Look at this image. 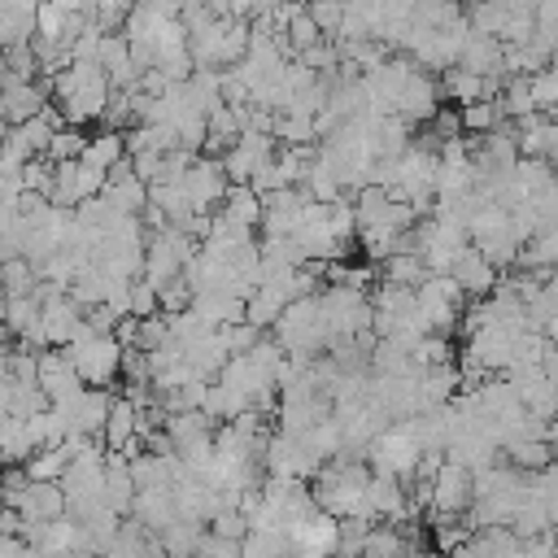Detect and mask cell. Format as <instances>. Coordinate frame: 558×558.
I'll list each match as a JSON object with an SVG mask.
<instances>
[{
  "instance_id": "cell-23",
  "label": "cell",
  "mask_w": 558,
  "mask_h": 558,
  "mask_svg": "<svg viewBox=\"0 0 558 558\" xmlns=\"http://www.w3.org/2000/svg\"><path fill=\"white\" fill-rule=\"evenodd\" d=\"M135 475H131V458L118 449H105V506L118 514L135 510Z\"/></svg>"
},
{
  "instance_id": "cell-41",
  "label": "cell",
  "mask_w": 558,
  "mask_h": 558,
  "mask_svg": "<svg viewBox=\"0 0 558 558\" xmlns=\"http://www.w3.org/2000/svg\"><path fill=\"white\" fill-rule=\"evenodd\" d=\"M527 87H532V100H536V109H541V113H549V109L558 105V61L541 65L536 74H527Z\"/></svg>"
},
{
  "instance_id": "cell-4",
  "label": "cell",
  "mask_w": 558,
  "mask_h": 558,
  "mask_svg": "<svg viewBox=\"0 0 558 558\" xmlns=\"http://www.w3.org/2000/svg\"><path fill=\"white\" fill-rule=\"evenodd\" d=\"M65 357L74 362V371L83 375V384H92V388H109V384L122 375L126 344H122L118 336H100V331H92V327L83 323L78 336L65 344Z\"/></svg>"
},
{
  "instance_id": "cell-47",
  "label": "cell",
  "mask_w": 558,
  "mask_h": 558,
  "mask_svg": "<svg viewBox=\"0 0 558 558\" xmlns=\"http://www.w3.org/2000/svg\"><path fill=\"white\" fill-rule=\"evenodd\" d=\"M157 301H161V314H179V310L192 305V283L179 275V279H170V283L157 288Z\"/></svg>"
},
{
  "instance_id": "cell-25",
  "label": "cell",
  "mask_w": 558,
  "mask_h": 558,
  "mask_svg": "<svg viewBox=\"0 0 558 558\" xmlns=\"http://www.w3.org/2000/svg\"><path fill=\"white\" fill-rule=\"evenodd\" d=\"M205 523L201 519H187V514H174L161 532H157V541H161V549H166V558H196V545L205 541Z\"/></svg>"
},
{
  "instance_id": "cell-26",
  "label": "cell",
  "mask_w": 558,
  "mask_h": 558,
  "mask_svg": "<svg viewBox=\"0 0 558 558\" xmlns=\"http://www.w3.org/2000/svg\"><path fill=\"white\" fill-rule=\"evenodd\" d=\"M514 131H519V153L523 157H549L558 148V126H554L549 113H527V118L514 122Z\"/></svg>"
},
{
  "instance_id": "cell-50",
  "label": "cell",
  "mask_w": 558,
  "mask_h": 558,
  "mask_svg": "<svg viewBox=\"0 0 558 558\" xmlns=\"http://www.w3.org/2000/svg\"><path fill=\"white\" fill-rule=\"evenodd\" d=\"M0 336H9V331H4V296H0Z\"/></svg>"
},
{
  "instance_id": "cell-20",
  "label": "cell",
  "mask_w": 558,
  "mask_h": 558,
  "mask_svg": "<svg viewBox=\"0 0 558 558\" xmlns=\"http://www.w3.org/2000/svg\"><path fill=\"white\" fill-rule=\"evenodd\" d=\"M449 275L458 279V288L471 296V301H480V296H488L493 288H497V279H501V270L475 248V244H466L458 257H453V266H449Z\"/></svg>"
},
{
  "instance_id": "cell-37",
  "label": "cell",
  "mask_w": 558,
  "mask_h": 558,
  "mask_svg": "<svg viewBox=\"0 0 558 558\" xmlns=\"http://www.w3.org/2000/svg\"><path fill=\"white\" fill-rule=\"evenodd\" d=\"M0 283H4V296H35L39 270L26 257H9V262H0Z\"/></svg>"
},
{
  "instance_id": "cell-54",
  "label": "cell",
  "mask_w": 558,
  "mask_h": 558,
  "mask_svg": "<svg viewBox=\"0 0 558 558\" xmlns=\"http://www.w3.org/2000/svg\"><path fill=\"white\" fill-rule=\"evenodd\" d=\"M35 4H48V0H35Z\"/></svg>"
},
{
  "instance_id": "cell-28",
  "label": "cell",
  "mask_w": 558,
  "mask_h": 558,
  "mask_svg": "<svg viewBox=\"0 0 558 558\" xmlns=\"http://www.w3.org/2000/svg\"><path fill=\"white\" fill-rule=\"evenodd\" d=\"M501 453H506V462H510V466H519V471H532V475H536L541 466H549V462L558 458V445H554L549 436H519V440H510Z\"/></svg>"
},
{
  "instance_id": "cell-2",
  "label": "cell",
  "mask_w": 558,
  "mask_h": 558,
  "mask_svg": "<svg viewBox=\"0 0 558 558\" xmlns=\"http://www.w3.org/2000/svg\"><path fill=\"white\" fill-rule=\"evenodd\" d=\"M366 484H371V462L362 453H336L327 458L314 480H310V493L318 501L323 514L331 519H349V514H362L366 506ZM366 519V514H362Z\"/></svg>"
},
{
  "instance_id": "cell-11",
  "label": "cell",
  "mask_w": 558,
  "mask_h": 558,
  "mask_svg": "<svg viewBox=\"0 0 558 558\" xmlns=\"http://www.w3.org/2000/svg\"><path fill=\"white\" fill-rule=\"evenodd\" d=\"M109 405H113L109 388H92V384H87L83 392H74L70 401H61V405H52V410L61 414V423H65L70 436H92V440H100V436H105Z\"/></svg>"
},
{
  "instance_id": "cell-36",
  "label": "cell",
  "mask_w": 558,
  "mask_h": 558,
  "mask_svg": "<svg viewBox=\"0 0 558 558\" xmlns=\"http://www.w3.org/2000/svg\"><path fill=\"white\" fill-rule=\"evenodd\" d=\"M187 92H192V100L205 113H214V109L227 105V96H222V70H192L187 74Z\"/></svg>"
},
{
  "instance_id": "cell-29",
  "label": "cell",
  "mask_w": 558,
  "mask_h": 558,
  "mask_svg": "<svg viewBox=\"0 0 558 558\" xmlns=\"http://www.w3.org/2000/svg\"><path fill=\"white\" fill-rule=\"evenodd\" d=\"M122 157H126V135L113 131V126H100V131L87 135V144H83V161L96 166V170H105V174H109Z\"/></svg>"
},
{
  "instance_id": "cell-21",
  "label": "cell",
  "mask_w": 558,
  "mask_h": 558,
  "mask_svg": "<svg viewBox=\"0 0 558 558\" xmlns=\"http://www.w3.org/2000/svg\"><path fill=\"white\" fill-rule=\"evenodd\" d=\"M100 70H105V78L113 87H140V74L144 70L135 65L131 39L122 31H105V39H100Z\"/></svg>"
},
{
  "instance_id": "cell-7",
  "label": "cell",
  "mask_w": 558,
  "mask_h": 558,
  "mask_svg": "<svg viewBox=\"0 0 558 558\" xmlns=\"http://www.w3.org/2000/svg\"><path fill=\"white\" fill-rule=\"evenodd\" d=\"M414 301H418V318L427 331H440V336H453V327L462 323V305H466V292L458 288L453 275H427L418 288H414Z\"/></svg>"
},
{
  "instance_id": "cell-35",
  "label": "cell",
  "mask_w": 558,
  "mask_h": 558,
  "mask_svg": "<svg viewBox=\"0 0 558 558\" xmlns=\"http://www.w3.org/2000/svg\"><path fill=\"white\" fill-rule=\"evenodd\" d=\"M70 462H74V449H70V440H61V445L35 449L31 462H26V471H31V480H61L70 471Z\"/></svg>"
},
{
  "instance_id": "cell-53",
  "label": "cell",
  "mask_w": 558,
  "mask_h": 558,
  "mask_svg": "<svg viewBox=\"0 0 558 558\" xmlns=\"http://www.w3.org/2000/svg\"><path fill=\"white\" fill-rule=\"evenodd\" d=\"M549 118H554V126H558V105H554V109H549Z\"/></svg>"
},
{
  "instance_id": "cell-12",
  "label": "cell",
  "mask_w": 558,
  "mask_h": 558,
  "mask_svg": "<svg viewBox=\"0 0 558 558\" xmlns=\"http://www.w3.org/2000/svg\"><path fill=\"white\" fill-rule=\"evenodd\" d=\"M475 501V471L445 458L432 475V514H466Z\"/></svg>"
},
{
  "instance_id": "cell-52",
  "label": "cell",
  "mask_w": 558,
  "mask_h": 558,
  "mask_svg": "<svg viewBox=\"0 0 558 558\" xmlns=\"http://www.w3.org/2000/svg\"><path fill=\"white\" fill-rule=\"evenodd\" d=\"M549 440H554V445H558V423H549Z\"/></svg>"
},
{
  "instance_id": "cell-32",
  "label": "cell",
  "mask_w": 558,
  "mask_h": 558,
  "mask_svg": "<svg viewBox=\"0 0 558 558\" xmlns=\"http://www.w3.org/2000/svg\"><path fill=\"white\" fill-rule=\"evenodd\" d=\"M275 140L288 144V148H310L318 144V118L310 113H275Z\"/></svg>"
},
{
  "instance_id": "cell-8",
  "label": "cell",
  "mask_w": 558,
  "mask_h": 558,
  "mask_svg": "<svg viewBox=\"0 0 558 558\" xmlns=\"http://www.w3.org/2000/svg\"><path fill=\"white\" fill-rule=\"evenodd\" d=\"M418 458H423V449H418V436H414L410 418L388 423V427L366 445V462H371V471H388V475H401V480L414 475Z\"/></svg>"
},
{
  "instance_id": "cell-33",
  "label": "cell",
  "mask_w": 558,
  "mask_h": 558,
  "mask_svg": "<svg viewBox=\"0 0 558 558\" xmlns=\"http://www.w3.org/2000/svg\"><path fill=\"white\" fill-rule=\"evenodd\" d=\"M384 283H405V288H418L432 270H427V262L418 257V248H405V253H388L384 262Z\"/></svg>"
},
{
  "instance_id": "cell-48",
  "label": "cell",
  "mask_w": 558,
  "mask_h": 558,
  "mask_svg": "<svg viewBox=\"0 0 558 558\" xmlns=\"http://www.w3.org/2000/svg\"><path fill=\"white\" fill-rule=\"evenodd\" d=\"M196 558H244V549H240V541H231V536L205 532V541L196 545Z\"/></svg>"
},
{
  "instance_id": "cell-44",
  "label": "cell",
  "mask_w": 558,
  "mask_h": 558,
  "mask_svg": "<svg viewBox=\"0 0 558 558\" xmlns=\"http://www.w3.org/2000/svg\"><path fill=\"white\" fill-rule=\"evenodd\" d=\"M532 493L545 501V510H549V527L558 532V458L532 475Z\"/></svg>"
},
{
  "instance_id": "cell-9",
  "label": "cell",
  "mask_w": 558,
  "mask_h": 558,
  "mask_svg": "<svg viewBox=\"0 0 558 558\" xmlns=\"http://www.w3.org/2000/svg\"><path fill=\"white\" fill-rule=\"evenodd\" d=\"M323 310H327V327H331V340L340 336H366L371 331V296L366 288H349V283H327L323 288Z\"/></svg>"
},
{
  "instance_id": "cell-34",
  "label": "cell",
  "mask_w": 558,
  "mask_h": 558,
  "mask_svg": "<svg viewBox=\"0 0 558 558\" xmlns=\"http://www.w3.org/2000/svg\"><path fill=\"white\" fill-rule=\"evenodd\" d=\"M554 266H558V227H545L519 248V270H554Z\"/></svg>"
},
{
  "instance_id": "cell-27",
  "label": "cell",
  "mask_w": 558,
  "mask_h": 558,
  "mask_svg": "<svg viewBox=\"0 0 558 558\" xmlns=\"http://www.w3.org/2000/svg\"><path fill=\"white\" fill-rule=\"evenodd\" d=\"M148 532H161L174 514H179V501H174V488H140L135 493V510H131Z\"/></svg>"
},
{
  "instance_id": "cell-14",
  "label": "cell",
  "mask_w": 558,
  "mask_h": 558,
  "mask_svg": "<svg viewBox=\"0 0 558 558\" xmlns=\"http://www.w3.org/2000/svg\"><path fill=\"white\" fill-rule=\"evenodd\" d=\"M275 135L270 131H244L227 153H222V166H227V179L231 183H253V174L275 157Z\"/></svg>"
},
{
  "instance_id": "cell-24",
  "label": "cell",
  "mask_w": 558,
  "mask_h": 558,
  "mask_svg": "<svg viewBox=\"0 0 558 558\" xmlns=\"http://www.w3.org/2000/svg\"><path fill=\"white\" fill-rule=\"evenodd\" d=\"M214 218H222L235 231H257L262 227V196L248 183H231L227 196H222V205L214 209Z\"/></svg>"
},
{
  "instance_id": "cell-45",
  "label": "cell",
  "mask_w": 558,
  "mask_h": 558,
  "mask_svg": "<svg viewBox=\"0 0 558 558\" xmlns=\"http://www.w3.org/2000/svg\"><path fill=\"white\" fill-rule=\"evenodd\" d=\"M305 9H310V17L318 22V31L327 39L340 35V26H344V0H305Z\"/></svg>"
},
{
  "instance_id": "cell-38",
  "label": "cell",
  "mask_w": 558,
  "mask_h": 558,
  "mask_svg": "<svg viewBox=\"0 0 558 558\" xmlns=\"http://www.w3.org/2000/svg\"><path fill=\"white\" fill-rule=\"evenodd\" d=\"M240 549H244V558H292V541L279 532H266V527H248Z\"/></svg>"
},
{
  "instance_id": "cell-18",
  "label": "cell",
  "mask_w": 558,
  "mask_h": 558,
  "mask_svg": "<svg viewBox=\"0 0 558 558\" xmlns=\"http://www.w3.org/2000/svg\"><path fill=\"white\" fill-rule=\"evenodd\" d=\"M39 388L52 405L70 401L74 392H83V375L74 371V362L65 357V349H39Z\"/></svg>"
},
{
  "instance_id": "cell-30",
  "label": "cell",
  "mask_w": 558,
  "mask_h": 558,
  "mask_svg": "<svg viewBox=\"0 0 558 558\" xmlns=\"http://www.w3.org/2000/svg\"><path fill=\"white\" fill-rule=\"evenodd\" d=\"M471 244H475L497 270H514V266H519V248H523V244H519V235L510 231V222H506V227H493V231H484V235H475Z\"/></svg>"
},
{
  "instance_id": "cell-15",
  "label": "cell",
  "mask_w": 558,
  "mask_h": 558,
  "mask_svg": "<svg viewBox=\"0 0 558 558\" xmlns=\"http://www.w3.org/2000/svg\"><path fill=\"white\" fill-rule=\"evenodd\" d=\"M362 514H366L371 523H405V519H410L405 480H401V475H388V471H371Z\"/></svg>"
},
{
  "instance_id": "cell-19",
  "label": "cell",
  "mask_w": 558,
  "mask_h": 558,
  "mask_svg": "<svg viewBox=\"0 0 558 558\" xmlns=\"http://www.w3.org/2000/svg\"><path fill=\"white\" fill-rule=\"evenodd\" d=\"M17 514H22L26 523H52V519L70 514L61 480H31V484L22 488V497H17Z\"/></svg>"
},
{
  "instance_id": "cell-3",
  "label": "cell",
  "mask_w": 558,
  "mask_h": 558,
  "mask_svg": "<svg viewBox=\"0 0 558 558\" xmlns=\"http://www.w3.org/2000/svg\"><path fill=\"white\" fill-rule=\"evenodd\" d=\"M270 336H275V340L283 344V353L296 357V362H314V357H323L327 344H331V327H327L323 292H314V296H296V301L279 314V323L270 327Z\"/></svg>"
},
{
  "instance_id": "cell-5",
  "label": "cell",
  "mask_w": 558,
  "mask_h": 558,
  "mask_svg": "<svg viewBox=\"0 0 558 558\" xmlns=\"http://www.w3.org/2000/svg\"><path fill=\"white\" fill-rule=\"evenodd\" d=\"M196 248H201V240L187 235L183 227H157V231H148V244H144V279L157 283V288L170 283V279H179L187 270V262L196 257Z\"/></svg>"
},
{
  "instance_id": "cell-16",
  "label": "cell",
  "mask_w": 558,
  "mask_h": 558,
  "mask_svg": "<svg viewBox=\"0 0 558 558\" xmlns=\"http://www.w3.org/2000/svg\"><path fill=\"white\" fill-rule=\"evenodd\" d=\"M48 96L52 87L39 83V78H0V109H4V126H17V122H31L48 109Z\"/></svg>"
},
{
  "instance_id": "cell-49",
  "label": "cell",
  "mask_w": 558,
  "mask_h": 558,
  "mask_svg": "<svg viewBox=\"0 0 558 558\" xmlns=\"http://www.w3.org/2000/svg\"><path fill=\"white\" fill-rule=\"evenodd\" d=\"M131 170L144 179V183H157L166 174V153H131Z\"/></svg>"
},
{
  "instance_id": "cell-13",
  "label": "cell",
  "mask_w": 558,
  "mask_h": 558,
  "mask_svg": "<svg viewBox=\"0 0 558 558\" xmlns=\"http://www.w3.org/2000/svg\"><path fill=\"white\" fill-rule=\"evenodd\" d=\"M440 100H445L440 78L414 61V70H410V78H405V87L397 96V118H405L410 126H427L440 113Z\"/></svg>"
},
{
  "instance_id": "cell-6",
  "label": "cell",
  "mask_w": 558,
  "mask_h": 558,
  "mask_svg": "<svg viewBox=\"0 0 558 558\" xmlns=\"http://www.w3.org/2000/svg\"><path fill=\"white\" fill-rule=\"evenodd\" d=\"M466 244H471V235H466V227L453 222V218L423 214V218L414 222V248H418V257L427 262L432 275H449L453 257H458Z\"/></svg>"
},
{
  "instance_id": "cell-39",
  "label": "cell",
  "mask_w": 558,
  "mask_h": 558,
  "mask_svg": "<svg viewBox=\"0 0 558 558\" xmlns=\"http://www.w3.org/2000/svg\"><path fill=\"white\" fill-rule=\"evenodd\" d=\"M283 35H288V48H292V57H296V52H305V48H314L318 39H327V35L318 31V22L310 17V9H305V4L292 13V22H288V31H283Z\"/></svg>"
},
{
  "instance_id": "cell-1",
  "label": "cell",
  "mask_w": 558,
  "mask_h": 558,
  "mask_svg": "<svg viewBox=\"0 0 558 558\" xmlns=\"http://www.w3.org/2000/svg\"><path fill=\"white\" fill-rule=\"evenodd\" d=\"M48 87H52V100L70 126L100 122L109 109V96H113V83L105 78V70L96 61H70L65 70H57L48 78Z\"/></svg>"
},
{
  "instance_id": "cell-51",
  "label": "cell",
  "mask_w": 558,
  "mask_h": 558,
  "mask_svg": "<svg viewBox=\"0 0 558 558\" xmlns=\"http://www.w3.org/2000/svg\"><path fill=\"white\" fill-rule=\"evenodd\" d=\"M549 166H554V174H558V148H554V153H549Z\"/></svg>"
},
{
  "instance_id": "cell-31",
  "label": "cell",
  "mask_w": 558,
  "mask_h": 558,
  "mask_svg": "<svg viewBox=\"0 0 558 558\" xmlns=\"http://www.w3.org/2000/svg\"><path fill=\"white\" fill-rule=\"evenodd\" d=\"M458 118H462V135H488V131H497L501 122H510L497 96H488V100H471V105H462V109H458Z\"/></svg>"
},
{
  "instance_id": "cell-46",
  "label": "cell",
  "mask_w": 558,
  "mask_h": 558,
  "mask_svg": "<svg viewBox=\"0 0 558 558\" xmlns=\"http://www.w3.org/2000/svg\"><path fill=\"white\" fill-rule=\"evenodd\" d=\"M248 514L240 510V506H227V510H218L214 519H209V532H218V536H231V541H244L248 536Z\"/></svg>"
},
{
  "instance_id": "cell-43",
  "label": "cell",
  "mask_w": 558,
  "mask_h": 558,
  "mask_svg": "<svg viewBox=\"0 0 558 558\" xmlns=\"http://www.w3.org/2000/svg\"><path fill=\"white\" fill-rule=\"evenodd\" d=\"M327 222H331L336 240L353 244V235H357V209H353V196H336V201H327Z\"/></svg>"
},
{
  "instance_id": "cell-10",
  "label": "cell",
  "mask_w": 558,
  "mask_h": 558,
  "mask_svg": "<svg viewBox=\"0 0 558 558\" xmlns=\"http://www.w3.org/2000/svg\"><path fill=\"white\" fill-rule=\"evenodd\" d=\"M183 187H187V201H192L196 214H214V209L222 205L227 187H231L222 157H214V153H196V161L183 170Z\"/></svg>"
},
{
  "instance_id": "cell-17",
  "label": "cell",
  "mask_w": 558,
  "mask_h": 558,
  "mask_svg": "<svg viewBox=\"0 0 558 558\" xmlns=\"http://www.w3.org/2000/svg\"><path fill=\"white\" fill-rule=\"evenodd\" d=\"M305 205H310V196L296 183L262 196V235H292L301 214H305Z\"/></svg>"
},
{
  "instance_id": "cell-40",
  "label": "cell",
  "mask_w": 558,
  "mask_h": 558,
  "mask_svg": "<svg viewBox=\"0 0 558 558\" xmlns=\"http://www.w3.org/2000/svg\"><path fill=\"white\" fill-rule=\"evenodd\" d=\"M126 314H131V318H153V314H161L157 283H148L144 275L131 279V288H126Z\"/></svg>"
},
{
  "instance_id": "cell-22",
  "label": "cell",
  "mask_w": 558,
  "mask_h": 558,
  "mask_svg": "<svg viewBox=\"0 0 558 558\" xmlns=\"http://www.w3.org/2000/svg\"><path fill=\"white\" fill-rule=\"evenodd\" d=\"M440 92H445V100H453V105L462 109V105H471V100L501 96V78H484V74H475V70H466V65H449V70L440 74Z\"/></svg>"
},
{
  "instance_id": "cell-42",
  "label": "cell",
  "mask_w": 558,
  "mask_h": 558,
  "mask_svg": "<svg viewBox=\"0 0 558 558\" xmlns=\"http://www.w3.org/2000/svg\"><path fill=\"white\" fill-rule=\"evenodd\" d=\"M83 144H87V135L78 131V126H57L52 131V144H48V161H78L83 157Z\"/></svg>"
}]
</instances>
